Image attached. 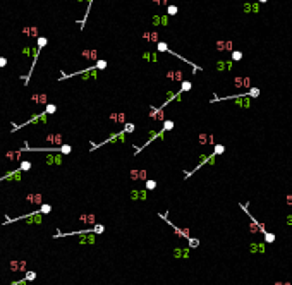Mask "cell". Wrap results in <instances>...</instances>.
Wrapping results in <instances>:
<instances>
[{
	"instance_id": "15",
	"label": "cell",
	"mask_w": 292,
	"mask_h": 285,
	"mask_svg": "<svg viewBox=\"0 0 292 285\" xmlns=\"http://www.w3.org/2000/svg\"><path fill=\"white\" fill-rule=\"evenodd\" d=\"M198 141H199V144H215L213 134H199Z\"/></svg>"
},
{
	"instance_id": "9",
	"label": "cell",
	"mask_w": 292,
	"mask_h": 285,
	"mask_svg": "<svg viewBox=\"0 0 292 285\" xmlns=\"http://www.w3.org/2000/svg\"><path fill=\"white\" fill-rule=\"evenodd\" d=\"M234 86L236 88H244V89H249L251 88V77H236L234 79Z\"/></svg>"
},
{
	"instance_id": "52",
	"label": "cell",
	"mask_w": 292,
	"mask_h": 285,
	"mask_svg": "<svg viewBox=\"0 0 292 285\" xmlns=\"http://www.w3.org/2000/svg\"><path fill=\"white\" fill-rule=\"evenodd\" d=\"M273 285H284V282H275Z\"/></svg>"
},
{
	"instance_id": "13",
	"label": "cell",
	"mask_w": 292,
	"mask_h": 285,
	"mask_svg": "<svg viewBox=\"0 0 292 285\" xmlns=\"http://www.w3.org/2000/svg\"><path fill=\"white\" fill-rule=\"evenodd\" d=\"M46 141H48V143H52V144H55L57 148L64 144V137H62V134H48V136H46Z\"/></svg>"
},
{
	"instance_id": "50",
	"label": "cell",
	"mask_w": 292,
	"mask_h": 285,
	"mask_svg": "<svg viewBox=\"0 0 292 285\" xmlns=\"http://www.w3.org/2000/svg\"><path fill=\"white\" fill-rule=\"evenodd\" d=\"M285 201H287V205H289V206H292V194H289V196L285 198Z\"/></svg>"
},
{
	"instance_id": "38",
	"label": "cell",
	"mask_w": 292,
	"mask_h": 285,
	"mask_svg": "<svg viewBox=\"0 0 292 285\" xmlns=\"http://www.w3.org/2000/svg\"><path fill=\"white\" fill-rule=\"evenodd\" d=\"M177 12H179L177 5H167V15H175Z\"/></svg>"
},
{
	"instance_id": "30",
	"label": "cell",
	"mask_w": 292,
	"mask_h": 285,
	"mask_svg": "<svg viewBox=\"0 0 292 285\" xmlns=\"http://www.w3.org/2000/svg\"><path fill=\"white\" fill-rule=\"evenodd\" d=\"M38 211H40L41 215H48V213L52 211V206H50L48 203H43V205H41V206L38 208Z\"/></svg>"
},
{
	"instance_id": "51",
	"label": "cell",
	"mask_w": 292,
	"mask_h": 285,
	"mask_svg": "<svg viewBox=\"0 0 292 285\" xmlns=\"http://www.w3.org/2000/svg\"><path fill=\"white\" fill-rule=\"evenodd\" d=\"M287 223H289V225L292 223V215H289V218H287Z\"/></svg>"
},
{
	"instance_id": "41",
	"label": "cell",
	"mask_w": 292,
	"mask_h": 285,
	"mask_svg": "<svg viewBox=\"0 0 292 285\" xmlns=\"http://www.w3.org/2000/svg\"><path fill=\"white\" fill-rule=\"evenodd\" d=\"M224 151H225V146H224V144H215V150H213L215 155H222Z\"/></svg>"
},
{
	"instance_id": "23",
	"label": "cell",
	"mask_w": 292,
	"mask_h": 285,
	"mask_svg": "<svg viewBox=\"0 0 292 285\" xmlns=\"http://www.w3.org/2000/svg\"><path fill=\"white\" fill-rule=\"evenodd\" d=\"M143 38H144L146 41H158V33H156V31H153V33L146 31V33H143Z\"/></svg>"
},
{
	"instance_id": "5",
	"label": "cell",
	"mask_w": 292,
	"mask_h": 285,
	"mask_svg": "<svg viewBox=\"0 0 292 285\" xmlns=\"http://www.w3.org/2000/svg\"><path fill=\"white\" fill-rule=\"evenodd\" d=\"M158 217H160L162 220H165V222H167V223L174 229V232H175L179 237H182V239H189V229H179V227H175V225H174V223L167 218V215H163V213H158Z\"/></svg>"
},
{
	"instance_id": "45",
	"label": "cell",
	"mask_w": 292,
	"mask_h": 285,
	"mask_svg": "<svg viewBox=\"0 0 292 285\" xmlns=\"http://www.w3.org/2000/svg\"><path fill=\"white\" fill-rule=\"evenodd\" d=\"M187 241H189V246H191V247H198V246H199V241H198V239H191V237H189Z\"/></svg>"
},
{
	"instance_id": "48",
	"label": "cell",
	"mask_w": 292,
	"mask_h": 285,
	"mask_svg": "<svg viewBox=\"0 0 292 285\" xmlns=\"http://www.w3.org/2000/svg\"><path fill=\"white\" fill-rule=\"evenodd\" d=\"M7 65V58L5 57H0V69H3Z\"/></svg>"
},
{
	"instance_id": "18",
	"label": "cell",
	"mask_w": 292,
	"mask_h": 285,
	"mask_svg": "<svg viewBox=\"0 0 292 285\" xmlns=\"http://www.w3.org/2000/svg\"><path fill=\"white\" fill-rule=\"evenodd\" d=\"M232 60H220L217 62V70H230L232 69Z\"/></svg>"
},
{
	"instance_id": "27",
	"label": "cell",
	"mask_w": 292,
	"mask_h": 285,
	"mask_svg": "<svg viewBox=\"0 0 292 285\" xmlns=\"http://www.w3.org/2000/svg\"><path fill=\"white\" fill-rule=\"evenodd\" d=\"M43 112H45L46 115H52V113H55V112H57V105H53V103H46Z\"/></svg>"
},
{
	"instance_id": "14",
	"label": "cell",
	"mask_w": 292,
	"mask_h": 285,
	"mask_svg": "<svg viewBox=\"0 0 292 285\" xmlns=\"http://www.w3.org/2000/svg\"><path fill=\"white\" fill-rule=\"evenodd\" d=\"M81 55L86 58V60H98V50H83Z\"/></svg>"
},
{
	"instance_id": "39",
	"label": "cell",
	"mask_w": 292,
	"mask_h": 285,
	"mask_svg": "<svg viewBox=\"0 0 292 285\" xmlns=\"http://www.w3.org/2000/svg\"><path fill=\"white\" fill-rule=\"evenodd\" d=\"M165 132H168V131H172L174 129V120H163V127H162Z\"/></svg>"
},
{
	"instance_id": "35",
	"label": "cell",
	"mask_w": 292,
	"mask_h": 285,
	"mask_svg": "<svg viewBox=\"0 0 292 285\" xmlns=\"http://www.w3.org/2000/svg\"><path fill=\"white\" fill-rule=\"evenodd\" d=\"M230 53H232V62H239V60H242V52H239V50H232Z\"/></svg>"
},
{
	"instance_id": "34",
	"label": "cell",
	"mask_w": 292,
	"mask_h": 285,
	"mask_svg": "<svg viewBox=\"0 0 292 285\" xmlns=\"http://www.w3.org/2000/svg\"><path fill=\"white\" fill-rule=\"evenodd\" d=\"M174 256H177V258H189V251L187 249H175L174 251Z\"/></svg>"
},
{
	"instance_id": "22",
	"label": "cell",
	"mask_w": 292,
	"mask_h": 285,
	"mask_svg": "<svg viewBox=\"0 0 292 285\" xmlns=\"http://www.w3.org/2000/svg\"><path fill=\"white\" fill-rule=\"evenodd\" d=\"M95 235H93V232L91 234H84L81 239H79V244H95Z\"/></svg>"
},
{
	"instance_id": "49",
	"label": "cell",
	"mask_w": 292,
	"mask_h": 285,
	"mask_svg": "<svg viewBox=\"0 0 292 285\" xmlns=\"http://www.w3.org/2000/svg\"><path fill=\"white\" fill-rule=\"evenodd\" d=\"M153 2H155L156 5H167V3H168V0H153Z\"/></svg>"
},
{
	"instance_id": "17",
	"label": "cell",
	"mask_w": 292,
	"mask_h": 285,
	"mask_svg": "<svg viewBox=\"0 0 292 285\" xmlns=\"http://www.w3.org/2000/svg\"><path fill=\"white\" fill-rule=\"evenodd\" d=\"M167 77L168 79H172V81H184L182 77H184V74H182V70H168L167 72Z\"/></svg>"
},
{
	"instance_id": "43",
	"label": "cell",
	"mask_w": 292,
	"mask_h": 285,
	"mask_svg": "<svg viewBox=\"0 0 292 285\" xmlns=\"http://www.w3.org/2000/svg\"><path fill=\"white\" fill-rule=\"evenodd\" d=\"M139 180H148V172L143 168V170H139Z\"/></svg>"
},
{
	"instance_id": "21",
	"label": "cell",
	"mask_w": 292,
	"mask_h": 285,
	"mask_svg": "<svg viewBox=\"0 0 292 285\" xmlns=\"http://www.w3.org/2000/svg\"><path fill=\"white\" fill-rule=\"evenodd\" d=\"M110 119L113 120V124H126V113H112Z\"/></svg>"
},
{
	"instance_id": "28",
	"label": "cell",
	"mask_w": 292,
	"mask_h": 285,
	"mask_svg": "<svg viewBox=\"0 0 292 285\" xmlns=\"http://www.w3.org/2000/svg\"><path fill=\"white\" fill-rule=\"evenodd\" d=\"M144 189L146 191H155L156 189V180H151V179L144 180Z\"/></svg>"
},
{
	"instance_id": "54",
	"label": "cell",
	"mask_w": 292,
	"mask_h": 285,
	"mask_svg": "<svg viewBox=\"0 0 292 285\" xmlns=\"http://www.w3.org/2000/svg\"><path fill=\"white\" fill-rule=\"evenodd\" d=\"M284 285H291V282H284Z\"/></svg>"
},
{
	"instance_id": "31",
	"label": "cell",
	"mask_w": 292,
	"mask_h": 285,
	"mask_svg": "<svg viewBox=\"0 0 292 285\" xmlns=\"http://www.w3.org/2000/svg\"><path fill=\"white\" fill-rule=\"evenodd\" d=\"M79 220H81V222H86V223H95V222H96L95 215H81Z\"/></svg>"
},
{
	"instance_id": "4",
	"label": "cell",
	"mask_w": 292,
	"mask_h": 285,
	"mask_svg": "<svg viewBox=\"0 0 292 285\" xmlns=\"http://www.w3.org/2000/svg\"><path fill=\"white\" fill-rule=\"evenodd\" d=\"M46 113L45 112H41V113H38V115H33L29 120H26V122H22V124H17V125H14L12 127V132L14 131H19V129H22V127H26V125H36V124H46Z\"/></svg>"
},
{
	"instance_id": "26",
	"label": "cell",
	"mask_w": 292,
	"mask_h": 285,
	"mask_svg": "<svg viewBox=\"0 0 292 285\" xmlns=\"http://www.w3.org/2000/svg\"><path fill=\"white\" fill-rule=\"evenodd\" d=\"M249 249H251V253H263V251H265V246H263V244H256V242H251Z\"/></svg>"
},
{
	"instance_id": "10",
	"label": "cell",
	"mask_w": 292,
	"mask_h": 285,
	"mask_svg": "<svg viewBox=\"0 0 292 285\" xmlns=\"http://www.w3.org/2000/svg\"><path fill=\"white\" fill-rule=\"evenodd\" d=\"M129 196H131V199H134V201H136V199L144 201V199L148 198V191H146V189H132Z\"/></svg>"
},
{
	"instance_id": "55",
	"label": "cell",
	"mask_w": 292,
	"mask_h": 285,
	"mask_svg": "<svg viewBox=\"0 0 292 285\" xmlns=\"http://www.w3.org/2000/svg\"><path fill=\"white\" fill-rule=\"evenodd\" d=\"M77 2H84V0H77Z\"/></svg>"
},
{
	"instance_id": "12",
	"label": "cell",
	"mask_w": 292,
	"mask_h": 285,
	"mask_svg": "<svg viewBox=\"0 0 292 285\" xmlns=\"http://www.w3.org/2000/svg\"><path fill=\"white\" fill-rule=\"evenodd\" d=\"M148 115L153 119V120H165L163 119V108H153V107H150V112H148Z\"/></svg>"
},
{
	"instance_id": "32",
	"label": "cell",
	"mask_w": 292,
	"mask_h": 285,
	"mask_svg": "<svg viewBox=\"0 0 292 285\" xmlns=\"http://www.w3.org/2000/svg\"><path fill=\"white\" fill-rule=\"evenodd\" d=\"M24 34H29V36H36L38 38V27H24L22 29Z\"/></svg>"
},
{
	"instance_id": "40",
	"label": "cell",
	"mask_w": 292,
	"mask_h": 285,
	"mask_svg": "<svg viewBox=\"0 0 292 285\" xmlns=\"http://www.w3.org/2000/svg\"><path fill=\"white\" fill-rule=\"evenodd\" d=\"M251 98H258L260 96V89L258 88H249V93H248Z\"/></svg>"
},
{
	"instance_id": "24",
	"label": "cell",
	"mask_w": 292,
	"mask_h": 285,
	"mask_svg": "<svg viewBox=\"0 0 292 285\" xmlns=\"http://www.w3.org/2000/svg\"><path fill=\"white\" fill-rule=\"evenodd\" d=\"M107 65H108V62H107L105 58H98V60L95 62V69H96V70H105Z\"/></svg>"
},
{
	"instance_id": "33",
	"label": "cell",
	"mask_w": 292,
	"mask_h": 285,
	"mask_svg": "<svg viewBox=\"0 0 292 285\" xmlns=\"http://www.w3.org/2000/svg\"><path fill=\"white\" fill-rule=\"evenodd\" d=\"M122 129H124V132H126V134H131V132H134V129H136V125H134L132 122H126Z\"/></svg>"
},
{
	"instance_id": "37",
	"label": "cell",
	"mask_w": 292,
	"mask_h": 285,
	"mask_svg": "<svg viewBox=\"0 0 292 285\" xmlns=\"http://www.w3.org/2000/svg\"><path fill=\"white\" fill-rule=\"evenodd\" d=\"M91 232H93V234H98V235H100V234H103V232H105V227H103L101 223H95V227L91 229Z\"/></svg>"
},
{
	"instance_id": "46",
	"label": "cell",
	"mask_w": 292,
	"mask_h": 285,
	"mask_svg": "<svg viewBox=\"0 0 292 285\" xmlns=\"http://www.w3.org/2000/svg\"><path fill=\"white\" fill-rule=\"evenodd\" d=\"M265 239H266V242H273V241H275V235H273V234H265Z\"/></svg>"
},
{
	"instance_id": "47",
	"label": "cell",
	"mask_w": 292,
	"mask_h": 285,
	"mask_svg": "<svg viewBox=\"0 0 292 285\" xmlns=\"http://www.w3.org/2000/svg\"><path fill=\"white\" fill-rule=\"evenodd\" d=\"M28 284V280L26 278H21V280H17V282H12L10 285H26Z\"/></svg>"
},
{
	"instance_id": "19",
	"label": "cell",
	"mask_w": 292,
	"mask_h": 285,
	"mask_svg": "<svg viewBox=\"0 0 292 285\" xmlns=\"http://www.w3.org/2000/svg\"><path fill=\"white\" fill-rule=\"evenodd\" d=\"M31 100H33L34 103H41V105H46V103H48V98H46L45 93H36V95L31 96Z\"/></svg>"
},
{
	"instance_id": "1",
	"label": "cell",
	"mask_w": 292,
	"mask_h": 285,
	"mask_svg": "<svg viewBox=\"0 0 292 285\" xmlns=\"http://www.w3.org/2000/svg\"><path fill=\"white\" fill-rule=\"evenodd\" d=\"M46 43H48V38H45V36H38L36 38V46L33 48V52H31V65H29V72L28 74H24V76H21V79H24V86H28V82H29V77H31V74H33V70H34V65H36V62H38V57H40V52L46 46Z\"/></svg>"
},
{
	"instance_id": "36",
	"label": "cell",
	"mask_w": 292,
	"mask_h": 285,
	"mask_svg": "<svg viewBox=\"0 0 292 285\" xmlns=\"http://www.w3.org/2000/svg\"><path fill=\"white\" fill-rule=\"evenodd\" d=\"M58 151H60L62 155H69V153L72 151V146H70V144H62V146H58Z\"/></svg>"
},
{
	"instance_id": "7",
	"label": "cell",
	"mask_w": 292,
	"mask_h": 285,
	"mask_svg": "<svg viewBox=\"0 0 292 285\" xmlns=\"http://www.w3.org/2000/svg\"><path fill=\"white\" fill-rule=\"evenodd\" d=\"M215 48H217L218 52H232V50H234V43H232L230 40H218V41L215 43Z\"/></svg>"
},
{
	"instance_id": "29",
	"label": "cell",
	"mask_w": 292,
	"mask_h": 285,
	"mask_svg": "<svg viewBox=\"0 0 292 285\" xmlns=\"http://www.w3.org/2000/svg\"><path fill=\"white\" fill-rule=\"evenodd\" d=\"M191 88H193V82H191V81H182V82H181V89H179V91H181V93H186V91H189Z\"/></svg>"
},
{
	"instance_id": "25",
	"label": "cell",
	"mask_w": 292,
	"mask_h": 285,
	"mask_svg": "<svg viewBox=\"0 0 292 285\" xmlns=\"http://www.w3.org/2000/svg\"><path fill=\"white\" fill-rule=\"evenodd\" d=\"M31 162L29 160H21V165H19V170L21 172H28V170H31Z\"/></svg>"
},
{
	"instance_id": "2",
	"label": "cell",
	"mask_w": 292,
	"mask_h": 285,
	"mask_svg": "<svg viewBox=\"0 0 292 285\" xmlns=\"http://www.w3.org/2000/svg\"><path fill=\"white\" fill-rule=\"evenodd\" d=\"M122 141H126V132H124V129L120 131V132H115V134H112L110 137H107L105 141H101V143H95V141H89V151H95V150H98V148H101L103 144H110V143H122Z\"/></svg>"
},
{
	"instance_id": "8",
	"label": "cell",
	"mask_w": 292,
	"mask_h": 285,
	"mask_svg": "<svg viewBox=\"0 0 292 285\" xmlns=\"http://www.w3.org/2000/svg\"><path fill=\"white\" fill-rule=\"evenodd\" d=\"M21 179H22V172H21L19 168H15V170L7 172L5 175H2V177H0V182H2V180H21Z\"/></svg>"
},
{
	"instance_id": "6",
	"label": "cell",
	"mask_w": 292,
	"mask_h": 285,
	"mask_svg": "<svg viewBox=\"0 0 292 285\" xmlns=\"http://www.w3.org/2000/svg\"><path fill=\"white\" fill-rule=\"evenodd\" d=\"M45 162H46V165H62L64 158H62L60 153H46Z\"/></svg>"
},
{
	"instance_id": "16",
	"label": "cell",
	"mask_w": 292,
	"mask_h": 285,
	"mask_svg": "<svg viewBox=\"0 0 292 285\" xmlns=\"http://www.w3.org/2000/svg\"><path fill=\"white\" fill-rule=\"evenodd\" d=\"M168 24V15H155L153 17V26H167Z\"/></svg>"
},
{
	"instance_id": "11",
	"label": "cell",
	"mask_w": 292,
	"mask_h": 285,
	"mask_svg": "<svg viewBox=\"0 0 292 285\" xmlns=\"http://www.w3.org/2000/svg\"><path fill=\"white\" fill-rule=\"evenodd\" d=\"M91 5H93V0H86V10H84V17L83 19H77V24H79V29L83 31L84 29V24L88 21V15H89V10H91Z\"/></svg>"
},
{
	"instance_id": "53",
	"label": "cell",
	"mask_w": 292,
	"mask_h": 285,
	"mask_svg": "<svg viewBox=\"0 0 292 285\" xmlns=\"http://www.w3.org/2000/svg\"><path fill=\"white\" fill-rule=\"evenodd\" d=\"M260 2H261V3H266V2H268V0H260Z\"/></svg>"
},
{
	"instance_id": "42",
	"label": "cell",
	"mask_w": 292,
	"mask_h": 285,
	"mask_svg": "<svg viewBox=\"0 0 292 285\" xmlns=\"http://www.w3.org/2000/svg\"><path fill=\"white\" fill-rule=\"evenodd\" d=\"M129 175H131V179H132V180H139V170L132 168V170L129 172Z\"/></svg>"
},
{
	"instance_id": "44",
	"label": "cell",
	"mask_w": 292,
	"mask_h": 285,
	"mask_svg": "<svg viewBox=\"0 0 292 285\" xmlns=\"http://www.w3.org/2000/svg\"><path fill=\"white\" fill-rule=\"evenodd\" d=\"M24 278H26L28 282H31V280H34V278H36V273H34V272H28Z\"/></svg>"
},
{
	"instance_id": "20",
	"label": "cell",
	"mask_w": 292,
	"mask_h": 285,
	"mask_svg": "<svg viewBox=\"0 0 292 285\" xmlns=\"http://www.w3.org/2000/svg\"><path fill=\"white\" fill-rule=\"evenodd\" d=\"M26 199L29 201V203H33V205H43V196L41 194H28L26 196Z\"/></svg>"
},
{
	"instance_id": "3",
	"label": "cell",
	"mask_w": 292,
	"mask_h": 285,
	"mask_svg": "<svg viewBox=\"0 0 292 285\" xmlns=\"http://www.w3.org/2000/svg\"><path fill=\"white\" fill-rule=\"evenodd\" d=\"M156 52H167V53H170V55H174V57H177V58H181L182 62H187L189 65H193V72H196V70H203L199 65H196L194 62H189L187 58H184L182 55H179L177 52H172L170 48H168V45L165 43V41H156Z\"/></svg>"
}]
</instances>
